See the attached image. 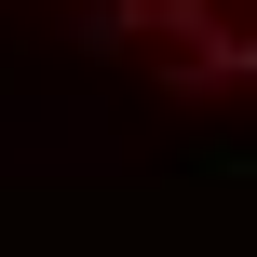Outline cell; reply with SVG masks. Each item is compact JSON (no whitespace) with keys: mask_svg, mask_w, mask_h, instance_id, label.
<instances>
[{"mask_svg":"<svg viewBox=\"0 0 257 257\" xmlns=\"http://www.w3.org/2000/svg\"><path fill=\"white\" fill-rule=\"evenodd\" d=\"M81 27H122L149 54H257V0H68Z\"/></svg>","mask_w":257,"mask_h":257,"instance_id":"1","label":"cell"}]
</instances>
